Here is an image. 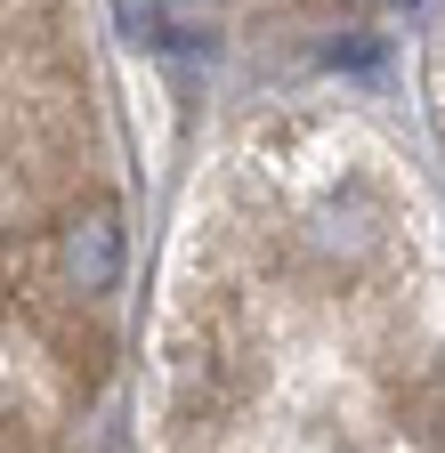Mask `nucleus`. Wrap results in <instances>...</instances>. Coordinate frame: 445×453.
<instances>
[{
  "instance_id": "f257e3e1",
  "label": "nucleus",
  "mask_w": 445,
  "mask_h": 453,
  "mask_svg": "<svg viewBox=\"0 0 445 453\" xmlns=\"http://www.w3.org/2000/svg\"><path fill=\"white\" fill-rule=\"evenodd\" d=\"M49 267H58L65 300L97 308V300L122 283V267H130V226H122V203H114V195H81V203H65V211H58V226H49Z\"/></svg>"
},
{
  "instance_id": "f03ea898",
  "label": "nucleus",
  "mask_w": 445,
  "mask_h": 453,
  "mask_svg": "<svg viewBox=\"0 0 445 453\" xmlns=\"http://www.w3.org/2000/svg\"><path fill=\"white\" fill-rule=\"evenodd\" d=\"M380 243H388V211H380V195H364V187L324 195V203L300 219V259L324 267V275H357V267H372Z\"/></svg>"
},
{
  "instance_id": "7ed1b4c3",
  "label": "nucleus",
  "mask_w": 445,
  "mask_h": 453,
  "mask_svg": "<svg viewBox=\"0 0 445 453\" xmlns=\"http://www.w3.org/2000/svg\"><path fill=\"white\" fill-rule=\"evenodd\" d=\"M171 405H179V421H219L235 405V357L219 332H187L171 349Z\"/></svg>"
},
{
  "instance_id": "20e7f679",
  "label": "nucleus",
  "mask_w": 445,
  "mask_h": 453,
  "mask_svg": "<svg viewBox=\"0 0 445 453\" xmlns=\"http://www.w3.org/2000/svg\"><path fill=\"white\" fill-rule=\"evenodd\" d=\"M41 332H49L58 365H65L81 388H97L105 372H114V340H105L97 324H81V300H73V308H41Z\"/></svg>"
},
{
  "instance_id": "39448f33",
  "label": "nucleus",
  "mask_w": 445,
  "mask_h": 453,
  "mask_svg": "<svg viewBox=\"0 0 445 453\" xmlns=\"http://www.w3.org/2000/svg\"><path fill=\"white\" fill-rule=\"evenodd\" d=\"M388 396H397V421H405L429 453H445V365H413Z\"/></svg>"
},
{
  "instance_id": "423d86ee",
  "label": "nucleus",
  "mask_w": 445,
  "mask_h": 453,
  "mask_svg": "<svg viewBox=\"0 0 445 453\" xmlns=\"http://www.w3.org/2000/svg\"><path fill=\"white\" fill-rule=\"evenodd\" d=\"M114 25L130 33V41H146V49H171L179 33H171V0H114Z\"/></svg>"
},
{
  "instance_id": "0eeeda50",
  "label": "nucleus",
  "mask_w": 445,
  "mask_h": 453,
  "mask_svg": "<svg viewBox=\"0 0 445 453\" xmlns=\"http://www.w3.org/2000/svg\"><path fill=\"white\" fill-rule=\"evenodd\" d=\"M380 57V41L372 33H357V41H332V65H372Z\"/></svg>"
},
{
  "instance_id": "6e6552de",
  "label": "nucleus",
  "mask_w": 445,
  "mask_h": 453,
  "mask_svg": "<svg viewBox=\"0 0 445 453\" xmlns=\"http://www.w3.org/2000/svg\"><path fill=\"white\" fill-rule=\"evenodd\" d=\"M0 453H33V437H25L17 421H0Z\"/></svg>"
},
{
  "instance_id": "1a4fd4ad",
  "label": "nucleus",
  "mask_w": 445,
  "mask_h": 453,
  "mask_svg": "<svg viewBox=\"0 0 445 453\" xmlns=\"http://www.w3.org/2000/svg\"><path fill=\"white\" fill-rule=\"evenodd\" d=\"M300 9H316V17H341V9H349V0H300Z\"/></svg>"
}]
</instances>
